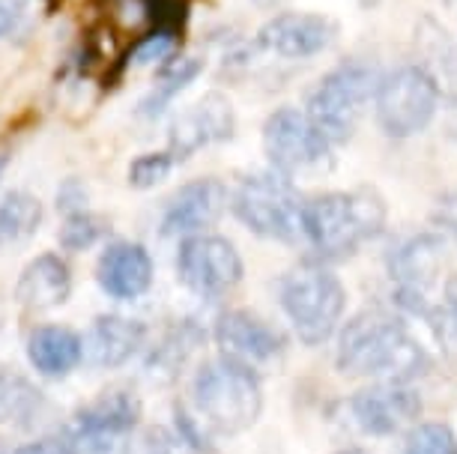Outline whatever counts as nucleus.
<instances>
[{"label":"nucleus","mask_w":457,"mask_h":454,"mask_svg":"<svg viewBox=\"0 0 457 454\" xmlns=\"http://www.w3.org/2000/svg\"><path fill=\"white\" fill-rule=\"evenodd\" d=\"M46 409L37 383L12 367H0V425H30Z\"/></svg>","instance_id":"nucleus-22"},{"label":"nucleus","mask_w":457,"mask_h":454,"mask_svg":"<svg viewBox=\"0 0 457 454\" xmlns=\"http://www.w3.org/2000/svg\"><path fill=\"white\" fill-rule=\"evenodd\" d=\"M243 257L237 245L215 234H195L179 243L177 252V278L186 290L201 299L224 296L243 281Z\"/></svg>","instance_id":"nucleus-10"},{"label":"nucleus","mask_w":457,"mask_h":454,"mask_svg":"<svg viewBox=\"0 0 457 454\" xmlns=\"http://www.w3.org/2000/svg\"><path fill=\"white\" fill-rule=\"evenodd\" d=\"M228 201L230 192L221 179H192L168 201L165 216H162V236L186 239L195 234H206L228 210Z\"/></svg>","instance_id":"nucleus-16"},{"label":"nucleus","mask_w":457,"mask_h":454,"mask_svg":"<svg viewBox=\"0 0 457 454\" xmlns=\"http://www.w3.org/2000/svg\"><path fill=\"white\" fill-rule=\"evenodd\" d=\"M57 210L63 216H72V212L87 210V188H84L81 179H66L57 192Z\"/></svg>","instance_id":"nucleus-33"},{"label":"nucleus","mask_w":457,"mask_h":454,"mask_svg":"<svg viewBox=\"0 0 457 454\" xmlns=\"http://www.w3.org/2000/svg\"><path fill=\"white\" fill-rule=\"evenodd\" d=\"M443 296H445L443 305H434L421 320L430 326L434 338L439 341V347L452 359H457V276L445 281Z\"/></svg>","instance_id":"nucleus-26"},{"label":"nucleus","mask_w":457,"mask_h":454,"mask_svg":"<svg viewBox=\"0 0 457 454\" xmlns=\"http://www.w3.org/2000/svg\"><path fill=\"white\" fill-rule=\"evenodd\" d=\"M278 302L302 344L320 347L338 329L347 308V290L326 263L302 260L281 276Z\"/></svg>","instance_id":"nucleus-3"},{"label":"nucleus","mask_w":457,"mask_h":454,"mask_svg":"<svg viewBox=\"0 0 457 454\" xmlns=\"http://www.w3.org/2000/svg\"><path fill=\"white\" fill-rule=\"evenodd\" d=\"M401 454H457V433L445 422H416L403 431Z\"/></svg>","instance_id":"nucleus-25"},{"label":"nucleus","mask_w":457,"mask_h":454,"mask_svg":"<svg viewBox=\"0 0 457 454\" xmlns=\"http://www.w3.org/2000/svg\"><path fill=\"white\" fill-rule=\"evenodd\" d=\"M144 12L150 15L156 30H183L188 19V0H144Z\"/></svg>","instance_id":"nucleus-29"},{"label":"nucleus","mask_w":457,"mask_h":454,"mask_svg":"<svg viewBox=\"0 0 457 454\" xmlns=\"http://www.w3.org/2000/svg\"><path fill=\"white\" fill-rule=\"evenodd\" d=\"M117 454H170V442L162 431H141L132 433L129 440L120 445Z\"/></svg>","instance_id":"nucleus-31"},{"label":"nucleus","mask_w":457,"mask_h":454,"mask_svg":"<svg viewBox=\"0 0 457 454\" xmlns=\"http://www.w3.org/2000/svg\"><path fill=\"white\" fill-rule=\"evenodd\" d=\"M350 422L368 436L403 433L421 418V398L416 389L398 383H374L347 398Z\"/></svg>","instance_id":"nucleus-12"},{"label":"nucleus","mask_w":457,"mask_h":454,"mask_svg":"<svg viewBox=\"0 0 457 454\" xmlns=\"http://www.w3.org/2000/svg\"><path fill=\"white\" fill-rule=\"evenodd\" d=\"M204 72V60L201 57H179L162 72L159 84L146 93V99L141 102V117H159L165 114V108L174 102L179 93H183L188 84H192L197 75Z\"/></svg>","instance_id":"nucleus-24"},{"label":"nucleus","mask_w":457,"mask_h":454,"mask_svg":"<svg viewBox=\"0 0 457 454\" xmlns=\"http://www.w3.org/2000/svg\"><path fill=\"white\" fill-rule=\"evenodd\" d=\"M153 257L141 243L132 239H117L105 245L96 263V281L111 299L117 302H132L141 299L153 287Z\"/></svg>","instance_id":"nucleus-17"},{"label":"nucleus","mask_w":457,"mask_h":454,"mask_svg":"<svg viewBox=\"0 0 457 454\" xmlns=\"http://www.w3.org/2000/svg\"><path fill=\"white\" fill-rule=\"evenodd\" d=\"M338 37L332 19L317 12H278L257 30V45L284 60L323 54Z\"/></svg>","instance_id":"nucleus-15"},{"label":"nucleus","mask_w":457,"mask_h":454,"mask_svg":"<svg viewBox=\"0 0 457 454\" xmlns=\"http://www.w3.org/2000/svg\"><path fill=\"white\" fill-rule=\"evenodd\" d=\"M137 422H141V400L129 389H111L81 407L66 433L72 436L79 454H111L135 433Z\"/></svg>","instance_id":"nucleus-11"},{"label":"nucleus","mask_w":457,"mask_h":454,"mask_svg":"<svg viewBox=\"0 0 457 454\" xmlns=\"http://www.w3.org/2000/svg\"><path fill=\"white\" fill-rule=\"evenodd\" d=\"M192 404L206 427L234 436L248 431L261 418L263 389L252 367L219 356L197 367L192 380Z\"/></svg>","instance_id":"nucleus-4"},{"label":"nucleus","mask_w":457,"mask_h":454,"mask_svg":"<svg viewBox=\"0 0 457 454\" xmlns=\"http://www.w3.org/2000/svg\"><path fill=\"white\" fill-rule=\"evenodd\" d=\"M215 347L224 359L230 362H239L245 367L257 371L261 365L275 362L287 341L275 326L257 317L245 308H234V311H224L219 320H215Z\"/></svg>","instance_id":"nucleus-13"},{"label":"nucleus","mask_w":457,"mask_h":454,"mask_svg":"<svg viewBox=\"0 0 457 454\" xmlns=\"http://www.w3.org/2000/svg\"><path fill=\"white\" fill-rule=\"evenodd\" d=\"M6 165H10V156H6L4 150H0V177H4V170H6Z\"/></svg>","instance_id":"nucleus-37"},{"label":"nucleus","mask_w":457,"mask_h":454,"mask_svg":"<svg viewBox=\"0 0 457 454\" xmlns=\"http://www.w3.org/2000/svg\"><path fill=\"white\" fill-rule=\"evenodd\" d=\"M445 243L439 234H416L389 254L392 302L412 317H425L430 308V290L436 287L443 269Z\"/></svg>","instance_id":"nucleus-9"},{"label":"nucleus","mask_w":457,"mask_h":454,"mask_svg":"<svg viewBox=\"0 0 457 454\" xmlns=\"http://www.w3.org/2000/svg\"><path fill=\"white\" fill-rule=\"evenodd\" d=\"M12 454H79V451H75L72 436L60 431V433L39 436V440H33L28 445H19V449H12Z\"/></svg>","instance_id":"nucleus-32"},{"label":"nucleus","mask_w":457,"mask_h":454,"mask_svg":"<svg viewBox=\"0 0 457 454\" xmlns=\"http://www.w3.org/2000/svg\"><path fill=\"white\" fill-rule=\"evenodd\" d=\"M359 4H361V6H374L377 0H359Z\"/></svg>","instance_id":"nucleus-41"},{"label":"nucleus","mask_w":457,"mask_h":454,"mask_svg":"<svg viewBox=\"0 0 457 454\" xmlns=\"http://www.w3.org/2000/svg\"><path fill=\"white\" fill-rule=\"evenodd\" d=\"M174 156H170L168 150L162 153H141L137 159H132V165H129V186L132 188H156L159 183H165L170 177V170H174Z\"/></svg>","instance_id":"nucleus-28"},{"label":"nucleus","mask_w":457,"mask_h":454,"mask_svg":"<svg viewBox=\"0 0 457 454\" xmlns=\"http://www.w3.org/2000/svg\"><path fill=\"white\" fill-rule=\"evenodd\" d=\"M302 207L293 179L275 170L245 174L230 194V210L252 234L275 243H299L302 239Z\"/></svg>","instance_id":"nucleus-6"},{"label":"nucleus","mask_w":457,"mask_h":454,"mask_svg":"<svg viewBox=\"0 0 457 454\" xmlns=\"http://www.w3.org/2000/svg\"><path fill=\"white\" fill-rule=\"evenodd\" d=\"M72 293V272L60 254H39L21 269L15 285V302L24 311H51Z\"/></svg>","instance_id":"nucleus-19"},{"label":"nucleus","mask_w":457,"mask_h":454,"mask_svg":"<svg viewBox=\"0 0 457 454\" xmlns=\"http://www.w3.org/2000/svg\"><path fill=\"white\" fill-rule=\"evenodd\" d=\"M146 341V326L141 320L120 314H99L81 338V362L99 371H114L126 365Z\"/></svg>","instance_id":"nucleus-18"},{"label":"nucleus","mask_w":457,"mask_h":454,"mask_svg":"<svg viewBox=\"0 0 457 454\" xmlns=\"http://www.w3.org/2000/svg\"><path fill=\"white\" fill-rule=\"evenodd\" d=\"M386 201L374 188L326 192L302 207V239L320 260H344L383 234Z\"/></svg>","instance_id":"nucleus-2"},{"label":"nucleus","mask_w":457,"mask_h":454,"mask_svg":"<svg viewBox=\"0 0 457 454\" xmlns=\"http://www.w3.org/2000/svg\"><path fill=\"white\" fill-rule=\"evenodd\" d=\"M28 359L37 374L48 380H63L81 365V335L57 323L37 326L28 338Z\"/></svg>","instance_id":"nucleus-20"},{"label":"nucleus","mask_w":457,"mask_h":454,"mask_svg":"<svg viewBox=\"0 0 457 454\" xmlns=\"http://www.w3.org/2000/svg\"><path fill=\"white\" fill-rule=\"evenodd\" d=\"M174 48H177V33L153 30L144 39H137V45L132 51V63L144 66V63H156V60H170Z\"/></svg>","instance_id":"nucleus-30"},{"label":"nucleus","mask_w":457,"mask_h":454,"mask_svg":"<svg viewBox=\"0 0 457 454\" xmlns=\"http://www.w3.org/2000/svg\"><path fill=\"white\" fill-rule=\"evenodd\" d=\"M434 221L439 225V230H443V234L457 239V188H454V192L443 194V198L436 201Z\"/></svg>","instance_id":"nucleus-34"},{"label":"nucleus","mask_w":457,"mask_h":454,"mask_svg":"<svg viewBox=\"0 0 457 454\" xmlns=\"http://www.w3.org/2000/svg\"><path fill=\"white\" fill-rule=\"evenodd\" d=\"M0 454H12V449H6V445L0 442Z\"/></svg>","instance_id":"nucleus-40"},{"label":"nucleus","mask_w":457,"mask_h":454,"mask_svg":"<svg viewBox=\"0 0 457 454\" xmlns=\"http://www.w3.org/2000/svg\"><path fill=\"white\" fill-rule=\"evenodd\" d=\"M448 128H452V135L457 138V105L452 108V123H448Z\"/></svg>","instance_id":"nucleus-36"},{"label":"nucleus","mask_w":457,"mask_h":454,"mask_svg":"<svg viewBox=\"0 0 457 454\" xmlns=\"http://www.w3.org/2000/svg\"><path fill=\"white\" fill-rule=\"evenodd\" d=\"M335 454H370L365 449H341V451H335Z\"/></svg>","instance_id":"nucleus-38"},{"label":"nucleus","mask_w":457,"mask_h":454,"mask_svg":"<svg viewBox=\"0 0 457 454\" xmlns=\"http://www.w3.org/2000/svg\"><path fill=\"white\" fill-rule=\"evenodd\" d=\"M439 111V81L428 66L407 63L379 75L374 93V114L386 138H416L434 123Z\"/></svg>","instance_id":"nucleus-7"},{"label":"nucleus","mask_w":457,"mask_h":454,"mask_svg":"<svg viewBox=\"0 0 457 454\" xmlns=\"http://www.w3.org/2000/svg\"><path fill=\"white\" fill-rule=\"evenodd\" d=\"M4 320H6V308H4V299H0V329H4Z\"/></svg>","instance_id":"nucleus-39"},{"label":"nucleus","mask_w":457,"mask_h":454,"mask_svg":"<svg viewBox=\"0 0 457 454\" xmlns=\"http://www.w3.org/2000/svg\"><path fill=\"white\" fill-rule=\"evenodd\" d=\"M344 376L410 385L430 371L428 350L410 335L407 323L386 308H365L344 323L335 350Z\"/></svg>","instance_id":"nucleus-1"},{"label":"nucleus","mask_w":457,"mask_h":454,"mask_svg":"<svg viewBox=\"0 0 457 454\" xmlns=\"http://www.w3.org/2000/svg\"><path fill=\"white\" fill-rule=\"evenodd\" d=\"M42 225V203L30 192H10L0 201V252L19 248L37 236Z\"/></svg>","instance_id":"nucleus-23"},{"label":"nucleus","mask_w":457,"mask_h":454,"mask_svg":"<svg viewBox=\"0 0 457 454\" xmlns=\"http://www.w3.org/2000/svg\"><path fill=\"white\" fill-rule=\"evenodd\" d=\"M263 153L275 174L296 179L332 168V141L299 108H278L263 123Z\"/></svg>","instance_id":"nucleus-8"},{"label":"nucleus","mask_w":457,"mask_h":454,"mask_svg":"<svg viewBox=\"0 0 457 454\" xmlns=\"http://www.w3.org/2000/svg\"><path fill=\"white\" fill-rule=\"evenodd\" d=\"M204 341V332L195 326V323H179L170 332H165L159 347H153L150 359H146V376L159 385L174 383L179 374H183V365L188 362L192 350Z\"/></svg>","instance_id":"nucleus-21"},{"label":"nucleus","mask_w":457,"mask_h":454,"mask_svg":"<svg viewBox=\"0 0 457 454\" xmlns=\"http://www.w3.org/2000/svg\"><path fill=\"white\" fill-rule=\"evenodd\" d=\"M28 15V0H0V39L10 37Z\"/></svg>","instance_id":"nucleus-35"},{"label":"nucleus","mask_w":457,"mask_h":454,"mask_svg":"<svg viewBox=\"0 0 457 454\" xmlns=\"http://www.w3.org/2000/svg\"><path fill=\"white\" fill-rule=\"evenodd\" d=\"M108 230V221L102 216H93L90 210H81V212H72V216H66L63 227H60V245L66 248V252H84V248H90L93 243H99V236Z\"/></svg>","instance_id":"nucleus-27"},{"label":"nucleus","mask_w":457,"mask_h":454,"mask_svg":"<svg viewBox=\"0 0 457 454\" xmlns=\"http://www.w3.org/2000/svg\"><path fill=\"white\" fill-rule=\"evenodd\" d=\"M234 128L237 117L230 99H224L221 93H206L186 114L174 120L168 135V153L174 156V161H186L197 150L210 147L215 141L234 138Z\"/></svg>","instance_id":"nucleus-14"},{"label":"nucleus","mask_w":457,"mask_h":454,"mask_svg":"<svg viewBox=\"0 0 457 454\" xmlns=\"http://www.w3.org/2000/svg\"><path fill=\"white\" fill-rule=\"evenodd\" d=\"M379 72L374 66L361 63V60H347L317 81V87L308 96L305 114L332 141V147L344 144L353 138L356 126L374 102Z\"/></svg>","instance_id":"nucleus-5"}]
</instances>
